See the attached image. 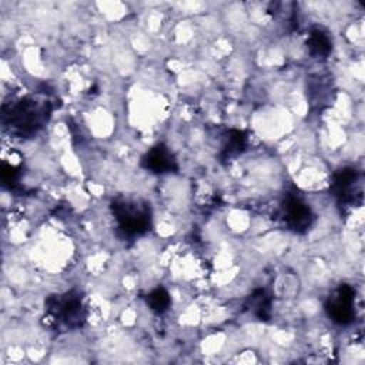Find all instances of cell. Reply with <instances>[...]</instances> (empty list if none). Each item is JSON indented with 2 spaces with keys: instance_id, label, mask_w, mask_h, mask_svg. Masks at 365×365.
<instances>
[{
  "instance_id": "7a4b0ae2",
  "label": "cell",
  "mask_w": 365,
  "mask_h": 365,
  "mask_svg": "<svg viewBox=\"0 0 365 365\" xmlns=\"http://www.w3.org/2000/svg\"><path fill=\"white\" fill-rule=\"evenodd\" d=\"M113 212L121 231L127 235H138L150 227V211L145 204L134 200H117L113 202Z\"/></svg>"
},
{
  "instance_id": "8992f818",
  "label": "cell",
  "mask_w": 365,
  "mask_h": 365,
  "mask_svg": "<svg viewBox=\"0 0 365 365\" xmlns=\"http://www.w3.org/2000/svg\"><path fill=\"white\" fill-rule=\"evenodd\" d=\"M143 164L151 173L163 174L175 168V160L164 145L153 147L143 158Z\"/></svg>"
},
{
  "instance_id": "5b68a950",
  "label": "cell",
  "mask_w": 365,
  "mask_h": 365,
  "mask_svg": "<svg viewBox=\"0 0 365 365\" xmlns=\"http://www.w3.org/2000/svg\"><path fill=\"white\" fill-rule=\"evenodd\" d=\"M309 207L299 198H288L284 204V221L294 231H304L311 225Z\"/></svg>"
},
{
  "instance_id": "3957f363",
  "label": "cell",
  "mask_w": 365,
  "mask_h": 365,
  "mask_svg": "<svg viewBox=\"0 0 365 365\" xmlns=\"http://www.w3.org/2000/svg\"><path fill=\"white\" fill-rule=\"evenodd\" d=\"M48 311L54 319L61 321L68 328L81 327L87 315L83 299L77 292H67L66 295L53 299Z\"/></svg>"
},
{
  "instance_id": "9c48e42d",
  "label": "cell",
  "mask_w": 365,
  "mask_h": 365,
  "mask_svg": "<svg viewBox=\"0 0 365 365\" xmlns=\"http://www.w3.org/2000/svg\"><path fill=\"white\" fill-rule=\"evenodd\" d=\"M170 302H171L170 295L163 287L153 289L147 297V304L155 312H164L170 307Z\"/></svg>"
},
{
  "instance_id": "277c9868",
  "label": "cell",
  "mask_w": 365,
  "mask_h": 365,
  "mask_svg": "<svg viewBox=\"0 0 365 365\" xmlns=\"http://www.w3.org/2000/svg\"><path fill=\"white\" fill-rule=\"evenodd\" d=\"M354 299L355 292L354 289L342 284L339 285L328 298L327 301V311L329 318L339 324V325H348L354 319Z\"/></svg>"
},
{
  "instance_id": "6da1fadb",
  "label": "cell",
  "mask_w": 365,
  "mask_h": 365,
  "mask_svg": "<svg viewBox=\"0 0 365 365\" xmlns=\"http://www.w3.org/2000/svg\"><path fill=\"white\" fill-rule=\"evenodd\" d=\"M4 123L20 135L34 134L43 127L50 115L48 103H40L33 98H21L4 110Z\"/></svg>"
},
{
  "instance_id": "8fae6325",
  "label": "cell",
  "mask_w": 365,
  "mask_h": 365,
  "mask_svg": "<svg viewBox=\"0 0 365 365\" xmlns=\"http://www.w3.org/2000/svg\"><path fill=\"white\" fill-rule=\"evenodd\" d=\"M245 147V135L241 131H230L227 138V145L224 147V154L227 157H232L240 154Z\"/></svg>"
},
{
  "instance_id": "52a82bcc",
  "label": "cell",
  "mask_w": 365,
  "mask_h": 365,
  "mask_svg": "<svg viewBox=\"0 0 365 365\" xmlns=\"http://www.w3.org/2000/svg\"><path fill=\"white\" fill-rule=\"evenodd\" d=\"M358 181V174L352 168H342L334 175V191L335 195L341 198L344 202L354 201L355 195V184Z\"/></svg>"
},
{
  "instance_id": "30bf717a",
  "label": "cell",
  "mask_w": 365,
  "mask_h": 365,
  "mask_svg": "<svg viewBox=\"0 0 365 365\" xmlns=\"http://www.w3.org/2000/svg\"><path fill=\"white\" fill-rule=\"evenodd\" d=\"M251 305L254 309V314L259 318V319H268L269 318V298L265 295V292L262 289L257 291L252 297H251Z\"/></svg>"
},
{
  "instance_id": "ba28073f",
  "label": "cell",
  "mask_w": 365,
  "mask_h": 365,
  "mask_svg": "<svg viewBox=\"0 0 365 365\" xmlns=\"http://www.w3.org/2000/svg\"><path fill=\"white\" fill-rule=\"evenodd\" d=\"M331 40L329 37L321 31V30H314L311 31L309 37H308V48L311 51V54L314 56H327L331 51Z\"/></svg>"
}]
</instances>
